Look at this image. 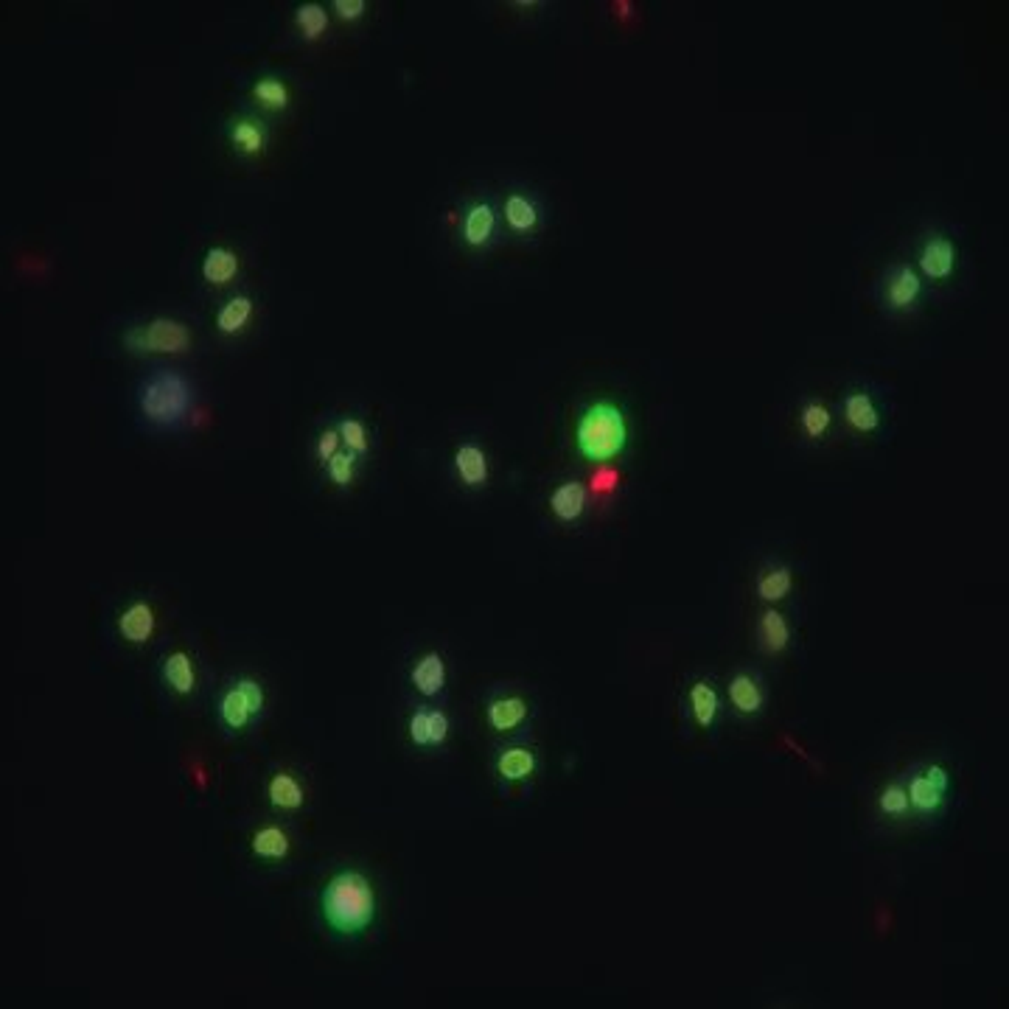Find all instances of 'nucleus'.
<instances>
[{
  "label": "nucleus",
  "instance_id": "nucleus-1",
  "mask_svg": "<svg viewBox=\"0 0 1009 1009\" xmlns=\"http://www.w3.org/2000/svg\"><path fill=\"white\" fill-rule=\"evenodd\" d=\"M320 909L337 934L356 937L376 920V889L365 872L340 869L328 878L320 895Z\"/></svg>",
  "mask_w": 1009,
  "mask_h": 1009
},
{
  "label": "nucleus",
  "instance_id": "nucleus-2",
  "mask_svg": "<svg viewBox=\"0 0 1009 1009\" xmlns=\"http://www.w3.org/2000/svg\"><path fill=\"white\" fill-rule=\"evenodd\" d=\"M628 443L626 413L612 401L589 404L575 427V446L592 463H609L623 455Z\"/></svg>",
  "mask_w": 1009,
  "mask_h": 1009
},
{
  "label": "nucleus",
  "instance_id": "nucleus-3",
  "mask_svg": "<svg viewBox=\"0 0 1009 1009\" xmlns=\"http://www.w3.org/2000/svg\"><path fill=\"white\" fill-rule=\"evenodd\" d=\"M194 404V387L177 370H155L138 387V407L152 427H177Z\"/></svg>",
  "mask_w": 1009,
  "mask_h": 1009
},
{
  "label": "nucleus",
  "instance_id": "nucleus-4",
  "mask_svg": "<svg viewBox=\"0 0 1009 1009\" xmlns=\"http://www.w3.org/2000/svg\"><path fill=\"white\" fill-rule=\"evenodd\" d=\"M191 331L183 320L155 317L143 326L127 328L124 345L132 354H185L191 348Z\"/></svg>",
  "mask_w": 1009,
  "mask_h": 1009
},
{
  "label": "nucleus",
  "instance_id": "nucleus-5",
  "mask_svg": "<svg viewBox=\"0 0 1009 1009\" xmlns=\"http://www.w3.org/2000/svg\"><path fill=\"white\" fill-rule=\"evenodd\" d=\"M948 791H951V774L948 768L931 763V766L914 771L906 782V794H909V805L914 816L923 819H934L948 802Z\"/></svg>",
  "mask_w": 1009,
  "mask_h": 1009
},
{
  "label": "nucleus",
  "instance_id": "nucleus-6",
  "mask_svg": "<svg viewBox=\"0 0 1009 1009\" xmlns=\"http://www.w3.org/2000/svg\"><path fill=\"white\" fill-rule=\"evenodd\" d=\"M956 258H959L956 244H953L948 236L934 233V236H928L923 242V247H920L917 264H920V272H923L928 281L942 284V281H948L953 275V270H956Z\"/></svg>",
  "mask_w": 1009,
  "mask_h": 1009
},
{
  "label": "nucleus",
  "instance_id": "nucleus-7",
  "mask_svg": "<svg viewBox=\"0 0 1009 1009\" xmlns=\"http://www.w3.org/2000/svg\"><path fill=\"white\" fill-rule=\"evenodd\" d=\"M923 298V278L920 272L909 267V264H897L895 270L889 272L886 278V289H883V300L892 312H909L917 306V300Z\"/></svg>",
  "mask_w": 1009,
  "mask_h": 1009
},
{
  "label": "nucleus",
  "instance_id": "nucleus-8",
  "mask_svg": "<svg viewBox=\"0 0 1009 1009\" xmlns=\"http://www.w3.org/2000/svg\"><path fill=\"white\" fill-rule=\"evenodd\" d=\"M449 732H452V721L443 710H415L407 721L410 743L421 746V749L443 746L449 740Z\"/></svg>",
  "mask_w": 1009,
  "mask_h": 1009
},
{
  "label": "nucleus",
  "instance_id": "nucleus-9",
  "mask_svg": "<svg viewBox=\"0 0 1009 1009\" xmlns=\"http://www.w3.org/2000/svg\"><path fill=\"white\" fill-rule=\"evenodd\" d=\"M726 696H729L732 710L740 715H760L766 707V687L754 673H746V670H740L729 679Z\"/></svg>",
  "mask_w": 1009,
  "mask_h": 1009
},
{
  "label": "nucleus",
  "instance_id": "nucleus-10",
  "mask_svg": "<svg viewBox=\"0 0 1009 1009\" xmlns=\"http://www.w3.org/2000/svg\"><path fill=\"white\" fill-rule=\"evenodd\" d=\"M452 463H455L457 480L466 485V488H483L488 483V477H491V463H488V455H485V449L480 443H460L455 449Z\"/></svg>",
  "mask_w": 1009,
  "mask_h": 1009
},
{
  "label": "nucleus",
  "instance_id": "nucleus-11",
  "mask_svg": "<svg viewBox=\"0 0 1009 1009\" xmlns=\"http://www.w3.org/2000/svg\"><path fill=\"white\" fill-rule=\"evenodd\" d=\"M530 704L522 696H497L485 704V721L499 735H511L527 721Z\"/></svg>",
  "mask_w": 1009,
  "mask_h": 1009
},
{
  "label": "nucleus",
  "instance_id": "nucleus-12",
  "mask_svg": "<svg viewBox=\"0 0 1009 1009\" xmlns=\"http://www.w3.org/2000/svg\"><path fill=\"white\" fill-rule=\"evenodd\" d=\"M157 628V617L152 603L146 600H132L124 612L118 614V634L129 642V645H143L152 640Z\"/></svg>",
  "mask_w": 1009,
  "mask_h": 1009
},
{
  "label": "nucleus",
  "instance_id": "nucleus-13",
  "mask_svg": "<svg viewBox=\"0 0 1009 1009\" xmlns=\"http://www.w3.org/2000/svg\"><path fill=\"white\" fill-rule=\"evenodd\" d=\"M446 679H449L446 659L438 651H427V654L418 656L413 670H410V682H413L415 690L424 698L441 696L443 690H446Z\"/></svg>",
  "mask_w": 1009,
  "mask_h": 1009
},
{
  "label": "nucleus",
  "instance_id": "nucleus-14",
  "mask_svg": "<svg viewBox=\"0 0 1009 1009\" xmlns=\"http://www.w3.org/2000/svg\"><path fill=\"white\" fill-rule=\"evenodd\" d=\"M494 233H497V211H494V205L483 202V199L471 202L469 208H466V216H463V242L474 247V250H480L485 244H491Z\"/></svg>",
  "mask_w": 1009,
  "mask_h": 1009
},
{
  "label": "nucleus",
  "instance_id": "nucleus-15",
  "mask_svg": "<svg viewBox=\"0 0 1009 1009\" xmlns=\"http://www.w3.org/2000/svg\"><path fill=\"white\" fill-rule=\"evenodd\" d=\"M160 673H163L166 687H169L171 693H177V696H191L194 687H197L194 659H191V654L183 651V648H177V651L166 654L163 665H160Z\"/></svg>",
  "mask_w": 1009,
  "mask_h": 1009
},
{
  "label": "nucleus",
  "instance_id": "nucleus-16",
  "mask_svg": "<svg viewBox=\"0 0 1009 1009\" xmlns=\"http://www.w3.org/2000/svg\"><path fill=\"white\" fill-rule=\"evenodd\" d=\"M586 485L578 483V480H567V483H558L550 494V511L558 522L564 525H572L578 522L586 511Z\"/></svg>",
  "mask_w": 1009,
  "mask_h": 1009
},
{
  "label": "nucleus",
  "instance_id": "nucleus-17",
  "mask_svg": "<svg viewBox=\"0 0 1009 1009\" xmlns=\"http://www.w3.org/2000/svg\"><path fill=\"white\" fill-rule=\"evenodd\" d=\"M841 410H844V421L850 424V429L861 432V435L875 432V429L881 427V410H878V404H875L872 396L864 393V390L847 393V396H844V404H841Z\"/></svg>",
  "mask_w": 1009,
  "mask_h": 1009
},
{
  "label": "nucleus",
  "instance_id": "nucleus-18",
  "mask_svg": "<svg viewBox=\"0 0 1009 1009\" xmlns=\"http://www.w3.org/2000/svg\"><path fill=\"white\" fill-rule=\"evenodd\" d=\"M228 135H230V143L236 146V152H242V155H247V157L261 155V152L267 149V141H270V132H267V127H264L261 121H256V118H247V115H242V118H233V121H230Z\"/></svg>",
  "mask_w": 1009,
  "mask_h": 1009
},
{
  "label": "nucleus",
  "instance_id": "nucleus-19",
  "mask_svg": "<svg viewBox=\"0 0 1009 1009\" xmlns=\"http://www.w3.org/2000/svg\"><path fill=\"white\" fill-rule=\"evenodd\" d=\"M536 768H539V757L527 746H511V749L499 752L497 757V774L499 780L505 782L530 780L536 774Z\"/></svg>",
  "mask_w": 1009,
  "mask_h": 1009
},
{
  "label": "nucleus",
  "instance_id": "nucleus-20",
  "mask_svg": "<svg viewBox=\"0 0 1009 1009\" xmlns=\"http://www.w3.org/2000/svg\"><path fill=\"white\" fill-rule=\"evenodd\" d=\"M502 214H505L508 228H511L513 233H522V236L533 233V230L539 228V222H541L539 205L533 202V197H527V194H522V191H513V194H508V197H505V208H502Z\"/></svg>",
  "mask_w": 1009,
  "mask_h": 1009
},
{
  "label": "nucleus",
  "instance_id": "nucleus-21",
  "mask_svg": "<svg viewBox=\"0 0 1009 1009\" xmlns=\"http://www.w3.org/2000/svg\"><path fill=\"white\" fill-rule=\"evenodd\" d=\"M687 701H690V712H693V721L698 724V729H712L718 721V712H721V698H718V690L712 687V682L698 679V682L690 684Z\"/></svg>",
  "mask_w": 1009,
  "mask_h": 1009
},
{
  "label": "nucleus",
  "instance_id": "nucleus-22",
  "mask_svg": "<svg viewBox=\"0 0 1009 1009\" xmlns=\"http://www.w3.org/2000/svg\"><path fill=\"white\" fill-rule=\"evenodd\" d=\"M757 634H760V645L766 654H785L791 648V626L785 614L777 612L774 606H768L766 612L760 614Z\"/></svg>",
  "mask_w": 1009,
  "mask_h": 1009
},
{
  "label": "nucleus",
  "instance_id": "nucleus-23",
  "mask_svg": "<svg viewBox=\"0 0 1009 1009\" xmlns=\"http://www.w3.org/2000/svg\"><path fill=\"white\" fill-rule=\"evenodd\" d=\"M239 272V256L230 247H211L202 258V278L211 286H225L236 278Z\"/></svg>",
  "mask_w": 1009,
  "mask_h": 1009
},
{
  "label": "nucleus",
  "instance_id": "nucleus-24",
  "mask_svg": "<svg viewBox=\"0 0 1009 1009\" xmlns=\"http://www.w3.org/2000/svg\"><path fill=\"white\" fill-rule=\"evenodd\" d=\"M250 850H253L256 858H264V861H281L292 850V841H289V833H286L284 827L264 825L253 833Z\"/></svg>",
  "mask_w": 1009,
  "mask_h": 1009
},
{
  "label": "nucleus",
  "instance_id": "nucleus-25",
  "mask_svg": "<svg viewBox=\"0 0 1009 1009\" xmlns=\"http://www.w3.org/2000/svg\"><path fill=\"white\" fill-rule=\"evenodd\" d=\"M267 796H270L272 808H278V811H298L300 805H303V799H306L303 796V785L289 771L272 774L270 782H267Z\"/></svg>",
  "mask_w": 1009,
  "mask_h": 1009
},
{
  "label": "nucleus",
  "instance_id": "nucleus-26",
  "mask_svg": "<svg viewBox=\"0 0 1009 1009\" xmlns=\"http://www.w3.org/2000/svg\"><path fill=\"white\" fill-rule=\"evenodd\" d=\"M791 589H794V572L785 564L763 569L760 578H757V597L766 600V603H780L791 595Z\"/></svg>",
  "mask_w": 1009,
  "mask_h": 1009
},
{
  "label": "nucleus",
  "instance_id": "nucleus-27",
  "mask_svg": "<svg viewBox=\"0 0 1009 1009\" xmlns=\"http://www.w3.org/2000/svg\"><path fill=\"white\" fill-rule=\"evenodd\" d=\"M253 715L256 712L247 704V698L230 684L228 690L222 693V698H219V721L228 726L230 732H244L247 724L253 721Z\"/></svg>",
  "mask_w": 1009,
  "mask_h": 1009
},
{
  "label": "nucleus",
  "instance_id": "nucleus-28",
  "mask_svg": "<svg viewBox=\"0 0 1009 1009\" xmlns=\"http://www.w3.org/2000/svg\"><path fill=\"white\" fill-rule=\"evenodd\" d=\"M253 317V300L247 298V295H236V298H230L222 309H219V314H216V328L225 334V337H233V334H239L244 326H247V320Z\"/></svg>",
  "mask_w": 1009,
  "mask_h": 1009
},
{
  "label": "nucleus",
  "instance_id": "nucleus-29",
  "mask_svg": "<svg viewBox=\"0 0 1009 1009\" xmlns=\"http://www.w3.org/2000/svg\"><path fill=\"white\" fill-rule=\"evenodd\" d=\"M878 811H881L886 819H909L911 805L909 794H906V782L892 780L883 785L881 791H878Z\"/></svg>",
  "mask_w": 1009,
  "mask_h": 1009
},
{
  "label": "nucleus",
  "instance_id": "nucleus-30",
  "mask_svg": "<svg viewBox=\"0 0 1009 1009\" xmlns=\"http://www.w3.org/2000/svg\"><path fill=\"white\" fill-rule=\"evenodd\" d=\"M253 99L264 107V110H272V113H278V110H286L289 107V87H286V82L284 79H278V76H264V79H258L256 85H253Z\"/></svg>",
  "mask_w": 1009,
  "mask_h": 1009
},
{
  "label": "nucleus",
  "instance_id": "nucleus-31",
  "mask_svg": "<svg viewBox=\"0 0 1009 1009\" xmlns=\"http://www.w3.org/2000/svg\"><path fill=\"white\" fill-rule=\"evenodd\" d=\"M799 424H802V432L811 441H822L827 432H830V427H833V413L822 401H808L802 407V413H799Z\"/></svg>",
  "mask_w": 1009,
  "mask_h": 1009
},
{
  "label": "nucleus",
  "instance_id": "nucleus-32",
  "mask_svg": "<svg viewBox=\"0 0 1009 1009\" xmlns=\"http://www.w3.org/2000/svg\"><path fill=\"white\" fill-rule=\"evenodd\" d=\"M295 26L306 40H317L328 29V12L320 3H300L295 9Z\"/></svg>",
  "mask_w": 1009,
  "mask_h": 1009
},
{
  "label": "nucleus",
  "instance_id": "nucleus-33",
  "mask_svg": "<svg viewBox=\"0 0 1009 1009\" xmlns=\"http://www.w3.org/2000/svg\"><path fill=\"white\" fill-rule=\"evenodd\" d=\"M337 432H340L342 443L348 446V452H354V455H365L368 452V429H365V424L359 418H342L340 424H337Z\"/></svg>",
  "mask_w": 1009,
  "mask_h": 1009
},
{
  "label": "nucleus",
  "instance_id": "nucleus-34",
  "mask_svg": "<svg viewBox=\"0 0 1009 1009\" xmlns=\"http://www.w3.org/2000/svg\"><path fill=\"white\" fill-rule=\"evenodd\" d=\"M326 469H328V477L340 485V488H345V485L354 483L356 455L354 452H337V455L331 457V460L326 463Z\"/></svg>",
  "mask_w": 1009,
  "mask_h": 1009
},
{
  "label": "nucleus",
  "instance_id": "nucleus-35",
  "mask_svg": "<svg viewBox=\"0 0 1009 1009\" xmlns=\"http://www.w3.org/2000/svg\"><path fill=\"white\" fill-rule=\"evenodd\" d=\"M233 687L242 693L244 698H247V704L253 707V712H261L264 710V701H267V696H264V687L256 682V679H250V676H242V679H236L233 682Z\"/></svg>",
  "mask_w": 1009,
  "mask_h": 1009
},
{
  "label": "nucleus",
  "instance_id": "nucleus-36",
  "mask_svg": "<svg viewBox=\"0 0 1009 1009\" xmlns=\"http://www.w3.org/2000/svg\"><path fill=\"white\" fill-rule=\"evenodd\" d=\"M340 443H342V438H340V432H337V429H326V432H320V438H317V457H320L323 463H328L331 457L340 452Z\"/></svg>",
  "mask_w": 1009,
  "mask_h": 1009
},
{
  "label": "nucleus",
  "instance_id": "nucleus-37",
  "mask_svg": "<svg viewBox=\"0 0 1009 1009\" xmlns=\"http://www.w3.org/2000/svg\"><path fill=\"white\" fill-rule=\"evenodd\" d=\"M331 9L337 12V17H340V20H345V23H354V20H359V17L365 15L368 3H365V0H334V3H331Z\"/></svg>",
  "mask_w": 1009,
  "mask_h": 1009
}]
</instances>
